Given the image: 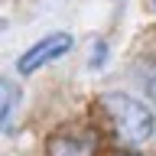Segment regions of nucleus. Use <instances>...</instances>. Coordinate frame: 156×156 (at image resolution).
<instances>
[{
    "label": "nucleus",
    "mask_w": 156,
    "mask_h": 156,
    "mask_svg": "<svg viewBox=\"0 0 156 156\" xmlns=\"http://www.w3.org/2000/svg\"><path fill=\"white\" fill-rule=\"evenodd\" d=\"M65 52H72V36L68 33H49L46 39H39L36 46H29L23 55H20L16 62V72L20 75H33V72H39L42 65H49V62H55V58H62Z\"/></svg>",
    "instance_id": "f03ea898"
},
{
    "label": "nucleus",
    "mask_w": 156,
    "mask_h": 156,
    "mask_svg": "<svg viewBox=\"0 0 156 156\" xmlns=\"http://www.w3.org/2000/svg\"><path fill=\"white\" fill-rule=\"evenodd\" d=\"M13 101H16V91H13V85H10L7 78H0V127L7 124V117H10V107H13Z\"/></svg>",
    "instance_id": "20e7f679"
},
{
    "label": "nucleus",
    "mask_w": 156,
    "mask_h": 156,
    "mask_svg": "<svg viewBox=\"0 0 156 156\" xmlns=\"http://www.w3.org/2000/svg\"><path fill=\"white\" fill-rule=\"evenodd\" d=\"M124 156H136V153H124Z\"/></svg>",
    "instance_id": "423d86ee"
},
{
    "label": "nucleus",
    "mask_w": 156,
    "mask_h": 156,
    "mask_svg": "<svg viewBox=\"0 0 156 156\" xmlns=\"http://www.w3.org/2000/svg\"><path fill=\"white\" fill-rule=\"evenodd\" d=\"M150 91H153V98H156V75H153V81H150Z\"/></svg>",
    "instance_id": "39448f33"
},
{
    "label": "nucleus",
    "mask_w": 156,
    "mask_h": 156,
    "mask_svg": "<svg viewBox=\"0 0 156 156\" xmlns=\"http://www.w3.org/2000/svg\"><path fill=\"white\" fill-rule=\"evenodd\" d=\"M101 107L107 111L111 117V124L120 136H124L127 143H146L156 130V117L153 111L143 104V101H136L130 94H120V91H107L101 98Z\"/></svg>",
    "instance_id": "f257e3e1"
},
{
    "label": "nucleus",
    "mask_w": 156,
    "mask_h": 156,
    "mask_svg": "<svg viewBox=\"0 0 156 156\" xmlns=\"http://www.w3.org/2000/svg\"><path fill=\"white\" fill-rule=\"evenodd\" d=\"M49 156H91V143L85 136H55L49 143Z\"/></svg>",
    "instance_id": "7ed1b4c3"
}]
</instances>
